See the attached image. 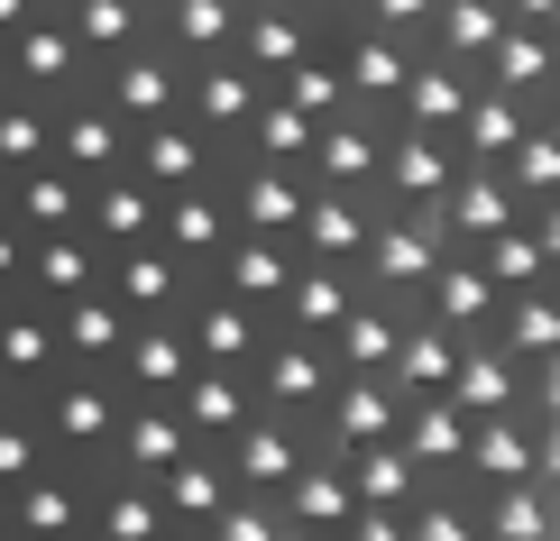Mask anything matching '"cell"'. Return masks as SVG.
<instances>
[{"label":"cell","instance_id":"1","mask_svg":"<svg viewBox=\"0 0 560 541\" xmlns=\"http://www.w3.org/2000/svg\"><path fill=\"white\" fill-rule=\"evenodd\" d=\"M0 541H560V0H0Z\"/></svg>","mask_w":560,"mask_h":541}]
</instances>
